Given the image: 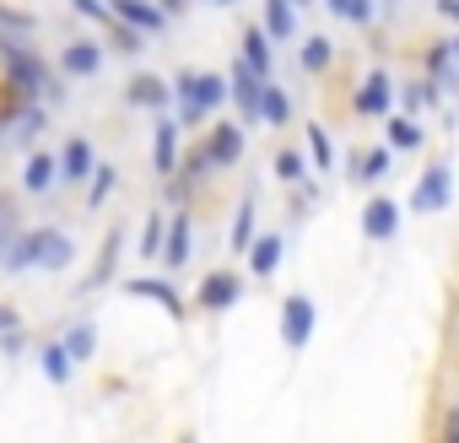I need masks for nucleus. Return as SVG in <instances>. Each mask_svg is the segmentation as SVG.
<instances>
[{
    "label": "nucleus",
    "instance_id": "nucleus-1",
    "mask_svg": "<svg viewBox=\"0 0 459 443\" xmlns=\"http://www.w3.org/2000/svg\"><path fill=\"white\" fill-rule=\"evenodd\" d=\"M0 260H6V271H65L76 260V244L60 228H28L0 249Z\"/></svg>",
    "mask_w": 459,
    "mask_h": 443
},
{
    "label": "nucleus",
    "instance_id": "nucleus-2",
    "mask_svg": "<svg viewBox=\"0 0 459 443\" xmlns=\"http://www.w3.org/2000/svg\"><path fill=\"white\" fill-rule=\"evenodd\" d=\"M0 65H6V76L33 98V103H44V98H60L55 92V71L22 44V39H12V33H0Z\"/></svg>",
    "mask_w": 459,
    "mask_h": 443
},
{
    "label": "nucleus",
    "instance_id": "nucleus-3",
    "mask_svg": "<svg viewBox=\"0 0 459 443\" xmlns=\"http://www.w3.org/2000/svg\"><path fill=\"white\" fill-rule=\"evenodd\" d=\"M173 98H178V109H221L227 98H233V82L227 76H216V71H178L173 76Z\"/></svg>",
    "mask_w": 459,
    "mask_h": 443
},
{
    "label": "nucleus",
    "instance_id": "nucleus-4",
    "mask_svg": "<svg viewBox=\"0 0 459 443\" xmlns=\"http://www.w3.org/2000/svg\"><path fill=\"white\" fill-rule=\"evenodd\" d=\"M448 200H454V168L448 162H432L416 178V189H411V211L416 216H432V211H448Z\"/></svg>",
    "mask_w": 459,
    "mask_h": 443
},
{
    "label": "nucleus",
    "instance_id": "nucleus-5",
    "mask_svg": "<svg viewBox=\"0 0 459 443\" xmlns=\"http://www.w3.org/2000/svg\"><path fill=\"white\" fill-rule=\"evenodd\" d=\"M314 325H319V308H314V298H308V292L281 298V341H287L292 352H303V346H308Z\"/></svg>",
    "mask_w": 459,
    "mask_h": 443
},
{
    "label": "nucleus",
    "instance_id": "nucleus-6",
    "mask_svg": "<svg viewBox=\"0 0 459 443\" xmlns=\"http://www.w3.org/2000/svg\"><path fill=\"white\" fill-rule=\"evenodd\" d=\"M421 71H427V82L437 87V98H443V92H459V60H454V39H427V44H421Z\"/></svg>",
    "mask_w": 459,
    "mask_h": 443
},
{
    "label": "nucleus",
    "instance_id": "nucleus-7",
    "mask_svg": "<svg viewBox=\"0 0 459 443\" xmlns=\"http://www.w3.org/2000/svg\"><path fill=\"white\" fill-rule=\"evenodd\" d=\"M238 298H244V276H238V271H211V276L195 287V308H205V314L238 308Z\"/></svg>",
    "mask_w": 459,
    "mask_h": 443
},
{
    "label": "nucleus",
    "instance_id": "nucleus-8",
    "mask_svg": "<svg viewBox=\"0 0 459 443\" xmlns=\"http://www.w3.org/2000/svg\"><path fill=\"white\" fill-rule=\"evenodd\" d=\"M389 109H394V82H389V71H368V76L357 82L351 114H362V119H389Z\"/></svg>",
    "mask_w": 459,
    "mask_h": 443
},
{
    "label": "nucleus",
    "instance_id": "nucleus-9",
    "mask_svg": "<svg viewBox=\"0 0 459 443\" xmlns=\"http://www.w3.org/2000/svg\"><path fill=\"white\" fill-rule=\"evenodd\" d=\"M227 82H233V103L244 114V125H260V103H265V76H255L244 60L227 71Z\"/></svg>",
    "mask_w": 459,
    "mask_h": 443
},
{
    "label": "nucleus",
    "instance_id": "nucleus-10",
    "mask_svg": "<svg viewBox=\"0 0 459 443\" xmlns=\"http://www.w3.org/2000/svg\"><path fill=\"white\" fill-rule=\"evenodd\" d=\"M98 71H103V44H98V39H71V44L60 49V76L87 82V76H98Z\"/></svg>",
    "mask_w": 459,
    "mask_h": 443
},
{
    "label": "nucleus",
    "instance_id": "nucleus-11",
    "mask_svg": "<svg viewBox=\"0 0 459 443\" xmlns=\"http://www.w3.org/2000/svg\"><path fill=\"white\" fill-rule=\"evenodd\" d=\"M200 141H205L211 168H233V162L244 157V125H211Z\"/></svg>",
    "mask_w": 459,
    "mask_h": 443
},
{
    "label": "nucleus",
    "instance_id": "nucleus-12",
    "mask_svg": "<svg viewBox=\"0 0 459 443\" xmlns=\"http://www.w3.org/2000/svg\"><path fill=\"white\" fill-rule=\"evenodd\" d=\"M362 233H368L373 244L394 239V233H400V200H389V195H373V200L362 205Z\"/></svg>",
    "mask_w": 459,
    "mask_h": 443
},
{
    "label": "nucleus",
    "instance_id": "nucleus-13",
    "mask_svg": "<svg viewBox=\"0 0 459 443\" xmlns=\"http://www.w3.org/2000/svg\"><path fill=\"white\" fill-rule=\"evenodd\" d=\"M238 49H244L238 60H244V65H249L255 76H271V65H276V39H271V33H265L260 22H249V28H244Z\"/></svg>",
    "mask_w": 459,
    "mask_h": 443
},
{
    "label": "nucleus",
    "instance_id": "nucleus-14",
    "mask_svg": "<svg viewBox=\"0 0 459 443\" xmlns=\"http://www.w3.org/2000/svg\"><path fill=\"white\" fill-rule=\"evenodd\" d=\"M108 6H114V17L130 22L135 33H162V28H168V12L157 6V0H108Z\"/></svg>",
    "mask_w": 459,
    "mask_h": 443
},
{
    "label": "nucleus",
    "instance_id": "nucleus-15",
    "mask_svg": "<svg viewBox=\"0 0 459 443\" xmlns=\"http://www.w3.org/2000/svg\"><path fill=\"white\" fill-rule=\"evenodd\" d=\"M125 292H130V298L157 303V308H162V314H173V319H184V298H178L162 276H135V282H125Z\"/></svg>",
    "mask_w": 459,
    "mask_h": 443
},
{
    "label": "nucleus",
    "instance_id": "nucleus-16",
    "mask_svg": "<svg viewBox=\"0 0 459 443\" xmlns=\"http://www.w3.org/2000/svg\"><path fill=\"white\" fill-rule=\"evenodd\" d=\"M125 98H130V109H168V103H173V87H168L162 76H152V71H141V76H130V87H125Z\"/></svg>",
    "mask_w": 459,
    "mask_h": 443
},
{
    "label": "nucleus",
    "instance_id": "nucleus-17",
    "mask_svg": "<svg viewBox=\"0 0 459 443\" xmlns=\"http://www.w3.org/2000/svg\"><path fill=\"white\" fill-rule=\"evenodd\" d=\"M92 173H98V157H92L87 135H71L65 152H60V178H65V184H82V178H92Z\"/></svg>",
    "mask_w": 459,
    "mask_h": 443
},
{
    "label": "nucleus",
    "instance_id": "nucleus-18",
    "mask_svg": "<svg viewBox=\"0 0 459 443\" xmlns=\"http://www.w3.org/2000/svg\"><path fill=\"white\" fill-rule=\"evenodd\" d=\"M55 184H60V157L33 152V157H28V168H22V195H49Z\"/></svg>",
    "mask_w": 459,
    "mask_h": 443
},
{
    "label": "nucleus",
    "instance_id": "nucleus-19",
    "mask_svg": "<svg viewBox=\"0 0 459 443\" xmlns=\"http://www.w3.org/2000/svg\"><path fill=\"white\" fill-rule=\"evenodd\" d=\"M189 228H195V216H189V211L168 216V244H162V265H168V271H178V265L189 260Z\"/></svg>",
    "mask_w": 459,
    "mask_h": 443
},
{
    "label": "nucleus",
    "instance_id": "nucleus-20",
    "mask_svg": "<svg viewBox=\"0 0 459 443\" xmlns=\"http://www.w3.org/2000/svg\"><path fill=\"white\" fill-rule=\"evenodd\" d=\"M178 135H184V125H157V135H152V162L162 178L178 173Z\"/></svg>",
    "mask_w": 459,
    "mask_h": 443
},
{
    "label": "nucleus",
    "instance_id": "nucleus-21",
    "mask_svg": "<svg viewBox=\"0 0 459 443\" xmlns=\"http://www.w3.org/2000/svg\"><path fill=\"white\" fill-rule=\"evenodd\" d=\"M260 28H265L276 44H287V39L298 33V6H292V0H265V17H260Z\"/></svg>",
    "mask_w": 459,
    "mask_h": 443
},
{
    "label": "nucleus",
    "instance_id": "nucleus-22",
    "mask_svg": "<svg viewBox=\"0 0 459 443\" xmlns=\"http://www.w3.org/2000/svg\"><path fill=\"white\" fill-rule=\"evenodd\" d=\"M384 173H389V146H357V152H351V178L378 184Z\"/></svg>",
    "mask_w": 459,
    "mask_h": 443
},
{
    "label": "nucleus",
    "instance_id": "nucleus-23",
    "mask_svg": "<svg viewBox=\"0 0 459 443\" xmlns=\"http://www.w3.org/2000/svg\"><path fill=\"white\" fill-rule=\"evenodd\" d=\"M384 135H389V152H416V146L427 141V130H421V125H416L411 114H389Z\"/></svg>",
    "mask_w": 459,
    "mask_h": 443
},
{
    "label": "nucleus",
    "instance_id": "nucleus-24",
    "mask_svg": "<svg viewBox=\"0 0 459 443\" xmlns=\"http://www.w3.org/2000/svg\"><path fill=\"white\" fill-rule=\"evenodd\" d=\"M260 119H265V125H276V130H287V125H292V92H287V87H276V82H265Z\"/></svg>",
    "mask_w": 459,
    "mask_h": 443
},
{
    "label": "nucleus",
    "instance_id": "nucleus-25",
    "mask_svg": "<svg viewBox=\"0 0 459 443\" xmlns=\"http://www.w3.org/2000/svg\"><path fill=\"white\" fill-rule=\"evenodd\" d=\"M276 265H281V233H260L255 249H249V271L255 276H276Z\"/></svg>",
    "mask_w": 459,
    "mask_h": 443
},
{
    "label": "nucleus",
    "instance_id": "nucleus-26",
    "mask_svg": "<svg viewBox=\"0 0 459 443\" xmlns=\"http://www.w3.org/2000/svg\"><path fill=\"white\" fill-rule=\"evenodd\" d=\"M39 362H44V378H49V384H65V378L76 373V357L65 352V341H49V346H39Z\"/></svg>",
    "mask_w": 459,
    "mask_h": 443
},
{
    "label": "nucleus",
    "instance_id": "nucleus-27",
    "mask_svg": "<svg viewBox=\"0 0 459 443\" xmlns=\"http://www.w3.org/2000/svg\"><path fill=\"white\" fill-rule=\"evenodd\" d=\"M255 200H244L238 205V216H233V233H227V249H233V255H249L255 249Z\"/></svg>",
    "mask_w": 459,
    "mask_h": 443
},
{
    "label": "nucleus",
    "instance_id": "nucleus-28",
    "mask_svg": "<svg viewBox=\"0 0 459 443\" xmlns=\"http://www.w3.org/2000/svg\"><path fill=\"white\" fill-rule=\"evenodd\" d=\"M330 65H335V44H330L325 33L303 39V71H308V76H319V71H330Z\"/></svg>",
    "mask_w": 459,
    "mask_h": 443
},
{
    "label": "nucleus",
    "instance_id": "nucleus-29",
    "mask_svg": "<svg viewBox=\"0 0 459 443\" xmlns=\"http://www.w3.org/2000/svg\"><path fill=\"white\" fill-rule=\"evenodd\" d=\"M6 130H12V141H17V146H33V141H39V130H44V103H28Z\"/></svg>",
    "mask_w": 459,
    "mask_h": 443
},
{
    "label": "nucleus",
    "instance_id": "nucleus-30",
    "mask_svg": "<svg viewBox=\"0 0 459 443\" xmlns=\"http://www.w3.org/2000/svg\"><path fill=\"white\" fill-rule=\"evenodd\" d=\"M162 244H168V216H146V228H141V260L152 265V260H162Z\"/></svg>",
    "mask_w": 459,
    "mask_h": 443
},
{
    "label": "nucleus",
    "instance_id": "nucleus-31",
    "mask_svg": "<svg viewBox=\"0 0 459 443\" xmlns=\"http://www.w3.org/2000/svg\"><path fill=\"white\" fill-rule=\"evenodd\" d=\"M394 98H400V103H405V114H411V119H416V114H421V109H427V103H437V87H432V82H427V76H416V82H405V87H400V92H394Z\"/></svg>",
    "mask_w": 459,
    "mask_h": 443
},
{
    "label": "nucleus",
    "instance_id": "nucleus-32",
    "mask_svg": "<svg viewBox=\"0 0 459 443\" xmlns=\"http://www.w3.org/2000/svg\"><path fill=\"white\" fill-rule=\"evenodd\" d=\"M271 173H276L281 184H303L308 162H303V152H292V146H276V157H271Z\"/></svg>",
    "mask_w": 459,
    "mask_h": 443
},
{
    "label": "nucleus",
    "instance_id": "nucleus-33",
    "mask_svg": "<svg viewBox=\"0 0 459 443\" xmlns=\"http://www.w3.org/2000/svg\"><path fill=\"white\" fill-rule=\"evenodd\" d=\"M119 244H125V233H119V228H108V239H103V249H98V271L87 276V287H103V282L114 276V260H119Z\"/></svg>",
    "mask_w": 459,
    "mask_h": 443
},
{
    "label": "nucleus",
    "instance_id": "nucleus-34",
    "mask_svg": "<svg viewBox=\"0 0 459 443\" xmlns=\"http://www.w3.org/2000/svg\"><path fill=\"white\" fill-rule=\"evenodd\" d=\"M60 341H65V352H71L76 362H87V357L98 352V325H71Z\"/></svg>",
    "mask_w": 459,
    "mask_h": 443
},
{
    "label": "nucleus",
    "instance_id": "nucleus-35",
    "mask_svg": "<svg viewBox=\"0 0 459 443\" xmlns=\"http://www.w3.org/2000/svg\"><path fill=\"white\" fill-rule=\"evenodd\" d=\"M325 6H330L335 17H346V22H357V28H368V22L378 17V0H325Z\"/></svg>",
    "mask_w": 459,
    "mask_h": 443
},
{
    "label": "nucleus",
    "instance_id": "nucleus-36",
    "mask_svg": "<svg viewBox=\"0 0 459 443\" xmlns=\"http://www.w3.org/2000/svg\"><path fill=\"white\" fill-rule=\"evenodd\" d=\"M108 44H114V55H130V60H135V55H141V44H146V33H135L130 22H119V17H114V22H108Z\"/></svg>",
    "mask_w": 459,
    "mask_h": 443
},
{
    "label": "nucleus",
    "instance_id": "nucleus-37",
    "mask_svg": "<svg viewBox=\"0 0 459 443\" xmlns=\"http://www.w3.org/2000/svg\"><path fill=\"white\" fill-rule=\"evenodd\" d=\"M308 157H314V162H319L325 173H330V162H335V141H330V130H325L319 119L308 125Z\"/></svg>",
    "mask_w": 459,
    "mask_h": 443
},
{
    "label": "nucleus",
    "instance_id": "nucleus-38",
    "mask_svg": "<svg viewBox=\"0 0 459 443\" xmlns=\"http://www.w3.org/2000/svg\"><path fill=\"white\" fill-rule=\"evenodd\" d=\"M39 28V17L33 12H17V6H6V0H0V33H17V39H28Z\"/></svg>",
    "mask_w": 459,
    "mask_h": 443
},
{
    "label": "nucleus",
    "instance_id": "nucleus-39",
    "mask_svg": "<svg viewBox=\"0 0 459 443\" xmlns=\"http://www.w3.org/2000/svg\"><path fill=\"white\" fill-rule=\"evenodd\" d=\"M114 184H119L114 162H98V173H92V184H87V205H103V200L114 195Z\"/></svg>",
    "mask_w": 459,
    "mask_h": 443
},
{
    "label": "nucleus",
    "instance_id": "nucleus-40",
    "mask_svg": "<svg viewBox=\"0 0 459 443\" xmlns=\"http://www.w3.org/2000/svg\"><path fill=\"white\" fill-rule=\"evenodd\" d=\"M71 6H76L87 22H103V28L114 22V6H108V0H71Z\"/></svg>",
    "mask_w": 459,
    "mask_h": 443
},
{
    "label": "nucleus",
    "instance_id": "nucleus-41",
    "mask_svg": "<svg viewBox=\"0 0 459 443\" xmlns=\"http://www.w3.org/2000/svg\"><path fill=\"white\" fill-rule=\"evenodd\" d=\"M0 352H6V357H22V352H28V330H22V325L6 330V335H0Z\"/></svg>",
    "mask_w": 459,
    "mask_h": 443
},
{
    "label": "nucleus",
    "instance_id": "nucleus-42",
    "mask_svg": "<svg viewBox=\"0 0 459 443\" xmlns=\"http://www.w3.org/2000/svg\"><path fill=\"white\" fill-rule=\"evenodd\" d=\"M437 443H459V405L443 411V432H437Z\"/></svg>",
    "mask_w": 459,
    "mask_h": 443
},
{
    "label": "nucleus",
    "instance_id": "nucleus-43",
    "mask_svg": "<svg viewBox=\"0 0 459 443\" xmlns=\"http://www.w3.org/2000/svg\"><path fill=\"white\" fill-rule=\"evenodd\" d=\"M22 325V314L12 308V303H0V335H6V330H17Z\"/></svg>",
    "mask_w": 459,
    "mask_h": 443
},
{
    "label": "nucleus",
    "instance_id": "nucleus-44",
    "mask_svg": "<svg viewBox=\"0 0 459 443\" xmlns=\"http://www.w3.org/2000/svg\"><path fill=\"white\" fill-rule=\"evenodd\" d=\"M432 6H437V17H443V22H454V28H459V0H432Z\"/></svg>",
    "mask_w": 459,
    "mask_h": 443
},
{
    "label": "nucleus",
    "instance_id": "nucleus-45",
    "mask_svg": "<svg viewBox=\"0 0 459 443\" xmlns=\"http://www.w3.org/2000/svg\"><path fill=\"white\" fill-rule=\"evenodd\" d=\"M157 6H162V12H184V6H189V0H157Z\"/></svg>",
    "mask_w": 459,
    "mask_h": 443
},
{
    "label": "nucleus",
    "instance_id": "nucleus-46",
    "mask_svg": "<svg viewBox=\"0 0 459 443\" xmlns=\"http://www.w3.org/2000/svg\"><path fill=\"white\" fill-rule=\"evenodd\" d=\"M200 6H238V0H200Z\"/></svg>",
    "mask_w": 459,
    "mask_h": 443
},
{
    "label": "nucleus",
    "instance_id": "nucleus-47",
    "mask_svg": "<svg viewBox=\"0 0 459 443\" xmlns=\"http://www.w3.org/2000/svg\"><path fill=\"white\" fill-rule=\"evenodd\" d=\"M292 6H314V0H292Z\"/></svg>",
    "mask_w": 459,
    "mask_h": 443
},
{
    "label": "nucleus",
    "instance_id": "nucleus-48",
    "mask_svg": "<svg viewBox=\"0 0 459 443\" xmlns=\"http://www.w3.org/2000/svg\"><path fill=\"white\" fill-rule=\"evenodd\" d=\"M454 60H459V39H454Z\"/></svg>",
    "mask_w": 459,
    "mask_h": 443
},
{
    "label": "nucleus",
    "instance_id": "nucleus-49",
    "mask_svg": "<svg viewBox=\"0 0 459 443\" xmlns=\"http://www.w3.org/2000/svg\"><path fill=\"white\" fill-rule=\"evenodd\" d=\"M178 443H195V438H189V432H184V438H178Z\"/></svg>",
    "mask_w": 459,
    "mask_h": 443
},
{
    "label": "nucleus",
    "instance_id": "nucleus-50",
    "mask_svg": "<svg viewBox=\"0 0 459 443\" xmlns=\"http://www.w3.org/2000/svg\"><path fill=\"white\" fill-rule=\"evenodd\" d=\"M378 6H394V0H378Z\"/></svg>",
    "mask_w": 459,
    "mask_h": 443
}]
</instances>
